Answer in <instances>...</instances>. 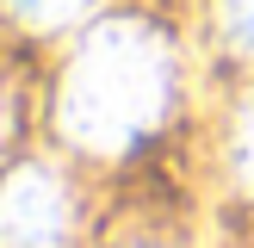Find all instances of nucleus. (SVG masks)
I'll list each match as a JSON object with an SVG mask.
<instances>
[{"instance_id": "nucleus-4", "label": "nucleus", "mask_w": 254, "mask_h": 248, "mask_svg": "<svg viewBox=\"0 0 254 248\" xmlns=\"http://www.w3.org/2000/svg\"><path fill=\"white\" fill-rule=\"evenodd\" d=\"M217 25H223V44L254 56V0H217Z\"/></svg>"}, {"instance_id": "nucleus-3", "label": "nucleus", "mask_w": 254, "mask_h": 248, "mask_svg": "<svg viewBox=\"0 0 254 248\" xmlns=\"http://www.w3.org/2000/svg\"><path fill=\"white\" fill-rule=\"evenodd\" d=\"M6 6H12V19L31 25V31H56V25H68L74 12L87 6V0H6Z\"/></svg>"}, {"instance_id": "nucleus-1", "label": "nucleus", "mask_w": 254, "mask_h": 248, "mask_svg": "<svg viewBox=\"0 0 254 248\" xmlns=\"http://www.w3.org/2000/svg\"><path fill=\"white\" fill-rule=\"evenodd\" d=\"M168 44L136 19L93 25L62 74V130L93 155H118L136 136H149L168 112Z\"/></svg>"}, {"instance_id": "nucleus-5", "label": "nucleus", "mask_w": 254, "mask_h": 248, "mask_svg": "<svg viewBox=\"0 0 254 248\" xmlns=\"http://www.w3.org/2000/svg\"><path fill=\"white\" fill-rule=\"evenodd\" d=\"M230 168H236V180L254 192V99L242 106V118H236V136H230Z\"/></svg>"}, {"instance_id": "nucleus-2", "label": "nucleus", "mask_w": 254, "mask_h": 248, "mask_svg": "<svg viewBox=\"0 0 254 248\" xmlns=\"http://www.w3.org/2000/svg\"><path fill=\"white\" fill-rule=\"evenodd\" d=\"M68 186L50 168H19L0 186V248H62L68 242Z\"/></svg>"}]
</instances>
